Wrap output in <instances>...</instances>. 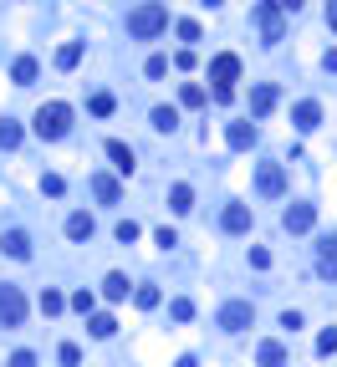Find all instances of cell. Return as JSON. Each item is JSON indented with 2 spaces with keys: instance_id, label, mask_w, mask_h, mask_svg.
Wrapping results in <instances>:
<instances>
[{
  "instance_id": "obj_11",
  "label": "cell",
  "mask_w": 337,
  "mask_h": 367,
  "mask_svg": "<svg viewBox=\"0 0 337 367\" xmlns=\"http://www.w3.org/2000/svg\"><path fill=\"white\" fill-rule=\"evenodd\" d=\"M220 225H225L230 235H245V230H250V209H245V204H225Z\"/></svg>"
},
{
  "instance_id": "obj_3",
  "label": "cell",
  "mask_w": 337,
  "mask_h": 367,
  "mask_svg": "<svg viewBox=\"0 0 337 367\" xmlns=\"http://www.w3.org/2000/svg\"><path fill=\"white\" fill-rule=\"evenodd\" d=\"M256 26H261V36H266V46H276V41L286 36V26H281V6H276V0H261V6H256Z\"/></svg>"
},
{
  "instance_id": "obj_1",
  "label": "cell",
  "mask_w": 337,
  "mask_h": 367,
  "mask_svg": "<svg viewBox=\"0 0 337 367\" xmlns=\"http://www.w3.org/2000/svg\"><path fill=\"white\" fill-rule=\"evenodd\" d=\"M164 26H168V11L159 6V0H143V6H133V11H128V36H138V41L159 36Z\"/></svg>"
},
{
  "instance_id": "obj_42",
  "label": "cell",
  "mask_w": 337,
  "mask_h": 367,
  "mask_svg": "<svg viewBox=\"0 0 337 367\" xmlns=\"http://www.w3.org/2000/svg\"><path fill=\"white\" fill-rule=\"evenodd\" d=\"M174 367H200V362H195V357H179V362H174Z\"/></svg>"
},
{
  "instance_id": "obj_39",
  "label": "cell",
  "mask_w": 337,
  "mask_h": 367,
  "mask_svg": "<svg viewBox=\"0 0 337 367\" xmlns=\"http://www.w3.org/2000/svg\"><path fill=\"white\" fill-rule=\"evenodd\" d=\"M11 367H36V357H31V352H16V357H11Z\"/></svg>"
},
{
  "instance_id": "obj_22",
  "label": "cell",
  "mask_w": 337,
  "mask_h": 367,
  "mask_svg": "<svg viewBox=\"0 0 337 367\" xmlns=\"http://www.w3.org/2000/svg\"><path fill=\"white\" fill-rule=\"evenodd\" d=\"M102 296H108V301H123V296H128V275H108V280H102Z\"/></svg>"
},
{
  "instance_id": "obj_24",
  "label": "cell",
  "mask_w": 337,
  "mask_h": 367,
  "mask_svg": "<svg viewBox=\"0 0 337 367\" xmlns=\"http://www.w3.org/2000/svg\"><path fill=\"white\" fill-rule=\"evenodd\" d=\"M92 306H97V296H92V291H72V311H82V316H97Z\"/></svg>"
},
{
  "instance_id": "obj_41",
  "label": "cell",
  "mask_w": 337,
  "mask_h": 367,
  "mask_svg": "<svg viewBox=\"0 0 337 367\" xmlns=\"http://www.w3.org/2000/svg\"><path fill=\"white\" fill-rule=\"evenodd\" d=\"M327 20H332V26H337V0H327Z\"/></svg>"
},
{
  "instance_id": "obj_17",
  "label": "cell",
  "mask_w": 337,
  "mask_h": 367,
  "mask_svg": "<svg viewBox=\"0 0 337 367\" xmlns=\"http://www.w3.org/2000/svg\"><path fill=\"white\" fill-rule=\"evenodd\" d=\"M36 56H16V67H11V77H16V87H31V82H36Z\"/></svg>"
},
{
  "instance_id": "obj_36",
  "label": "cell",
  "mask_w": 337,
  "mask_h": 367,
  "mask_svg": "<svg viewBox=\"0 0 337 367\" xmlns=\"http://www.w3.org/2000/svg\"><path fill=\"white\" fill-rule=\"evenodd\" d=\"M118 240L133 245V240H138V225H133V220H118Z\"/></svg>"
},
{
  "instance_id": "obj_31",
  "label": "cell",
  "mask_w": 337,
  "mask_h": 367,
  "mask_svg": "<svg viewBox=\"0 0 337 367\" xmlns=\"http://www.w3.org/2000/svg\"><path fill=\"white\" fill-rule=\"evenodd\" d=\"M41 194H51V199H61V194H67V179H61V174H47V179H41Z\"/></svg>"
},
{
  "instance_id": "obj_6",
  "label": "cell",
  "mask_w": 337,
  "mask_h": 367,
  "mask_svg": "<svg viewBox=\"0 0 337 367\" xmlns=\"http://www.w3.org/2000/svg\"><path fill=\"white\" fill-rule=\"evenodd\" d=\"M250 321H256V306H250V301H225L220 306V327L225 332H245Z\"/></svg>"
},
{
  "instance_id": "obj_37",
  "label": "cell",
  "mask_w": 337,
  "mask_h": 367,
  "mask_svg": "<svg viewBox=\"0 0 337 367\" xmlns=\"http://www.w3.org/2000/svg\"><path fill=\"white\" fill-rule=\"evenodd\" d=\"M250 266L266 270V266H271V250H266V245H256V250H250Z\"/></svg>"
},
{
  "instance_id": "obj_29",
  "label": "cell",
  "mask_w": 337,
  "mask_h": 367,
  "mask_svg": "<svg viewBox=\"0 0 337 367\" xmlns=\"http://www.w3.org/2000/svg\"><path fill=\"white\" fill-rule=\"evenodd\" d=\"M133 301H138L143 311H154V306H159V286H138V291H133Z\"/></svg>"
},
{
  "instance_id": "obj_32",
  "label": "cell",
  "mask_w": 337,
  "mask_h": 367,
  "mask_svg": "<svg viewBox=\"0 0 337 367\" xmlns=\"http://www.w3.org/2000/svg\"><path fill=\"white\" fill-rule=\"evenodd\" d=\"M87 107H92L97 118H108V113H113V92H92V102H87Z\"/></svg>"
},
{
  "instance_id": "obj_21",
  "label": "cell",
  "mask_w": 337,
  "mask_h": 367,
  "mask_svg": "<svg viewBox=\"0 0 337 367\" xmlns=\"http://www.w3.org/2000/svg\"><path fill=\"white\" fill-rule=\"evenodd\" d=\"M77 61H82V41H67V46H56V67H61V72H72Z\"/></svg>"
},
{
  "instance_id": "obj_38",
  "label": "cell",
  "mask_w": 337,
  "mask_h": 367,
  "mask_svg": "<svg viewBox=\"0 0 337 367\" xmlns=\"http://www.w3.org/2000/svg\"><path fill=\"white\" fill-rule=\"evenodd\" d=\"M143 72H149V77H164V72H168V56H149V67H143Z\"/></svg>"
},
{
  "instance_id": "obj_7",
  "label": "cell",
  "mask_w": 337,
  "mask_h": 367,
  "mask_svg": "<svg viewBox=\"0 0 337 367\" xmlns=\"http://www.w3.org/2000/svg\"><path fill=\"white\" fill-rule=\"evenodd\" d=\"M256 189L266 194V199H281V194H286V168L281 163H261L256 168Z\"/></svg>"
},
{
  "instance_id": "obj_19",
  "label": "cell",
  "mask_w": 337,
  "mask_h": 367,
  "mask_svg": "<svg viewBox=\"0 0 337 367\" xmlns=\"http://www.w3.org/2000/svg\"><path fill=\"white\" fill-rule=\"evenodd\" d=\"M168 209H174V214H189V209H195V189H189V184H174V189H168Z\"/></svg>"
},
{
  "instance_id": "obj_30",
  "label": "cell",
  "mask_w": 337,
  "mask_h": 367,
  "mask_svg": "<svg viewBox=\"0 0 337 367\" xmlns=\"http://www.w3.org/2000/svg\"><path fill=\"white\" fill-rule=\"evenodd\" d=\"M61 367H82V347H77V342H61Z\"/></svg>"
},
{
  "instance_id": "obj_16",
  "label": "cell",
  "mask_w": 337,
  "mask_h": 367,
  "mask_svg": "<svg viewBox=\"0 0 337 367\" xmlns=\"http://www.w3.org/2000/svg\"><path fill=\"white\" fill-rule=\"evenodd\" d=\"M92 230H97V225H92V214H82V209L67 214V235H72V240H92Z\"/></svg>"
},
{
  "instance_id": "obj_12",
  "label": "cell",
  "mask_w": 337,
  "mask_h": 367,
  "mask_svg": "<svg viewBox=\"0 0 337 367\" xmlns=\"http://www.w3.org/2000/svg\"><path fill=\"white\" fill-rule=\"evenodd\" d=\"M291 123H297L302 133H312V127L322 123V107H317V102H297V107H291Z\"/></svg>"
},
{
  "instance_id": "obj_4",
  "label": "cell",
  "mask_w": 337,
  "mask_h": 367,
  "mask_svg": "<svg viewBox=\"0 0 337 367\" xmlns=\"http://www.w3.org/2000/svg\"><path fill=\"white\" fill-rule=\"evenodd\" d=\"M26 321V296L20 286H0V327H20Z\"/></svg>"
},
{
  "instance_id": "obj_43",
  "label": "cell",
  "mask_w": 337,
  "mask_h": 367,
  "mask_svg": "<svg viewBox=\"0 0 337 367\" xmlns=\"http://www.w3.org/2000/svg\"><path fill=\"white\" fill-rule=\"evenodd\" d=\"M276 6H286V11H297V6H302V0H276Z\"/></svg>"
},
{
  "instance_id": "obj_18",
  "label": "cell",
  "mask_w": 337,
  "mask_h": 367,
  "mask_svg": "<svg viewBox=\"0 0 337 367\" xmlns=\"http://www.w3.org/2000/svg\"><path fill=\"white\" fill-rule=\"evenodd\" d=\"M108 158H113V168H123V174H133V148H128V143L108 138Z\"/></svg>"
},
{
  "instance_id": "obj_27",
  "label": "cell",
  "mask_w": 337,
  "mask_h": 367,
  "mask_svg": "<svg viewBox=\"0 0 337 367\" xmlns=\"http://www.w3.org/2000/svg\"><path fill=\"white\" fill-rule=\"evenodd\" d=\"M61 306H67V296H61V291H41V311H47V316H56Z\"/></svg>"
},
{
  "instance_id": "obj_25",
  "label": "cell",
  "mask_w": 337,
  "mask_h": 367,
  "mask_svg": "<svg viewBox=\"0 0 337 367\" xmlns=\"http://www.w3.org/2000/svg\"><path fill=\"white\" fill-rule=\"evenodd\" d=\"M16 143H20V123L0 118V148H16Z\"/></svg>"
},
{
  "instance_id": "obj_15",
  "label": "cell",
  "mask_w": 337,
  "mask_h": 367,
  "mask_svg": "<svg viewBox=\"0 0 337 367\" xmlns=\"http://www.w3.org/2000/svg\"><path fill=\"white\" fill-rule=\"evenodd\" d=\"M256 362H261V367H286V347H281V342H261V347H256Z\"/></svg>"
},
{
  "instance_id": "obj_5",
  "label": "cell",
  "mask_w": 337,
  "mask_h": 367,
  "mask_svg": "<svg viewBox=\"0 0 337 367\" xmlns=\"http://www.w3.org/2000/svg\"><path fill=\"white\" fill-rule=\"evenodd\" d=\"M240 77V56L235 51H220L215 61H209V82H215V92H230V82Z\"/></svg>"
},
{
  "instance_id": "obj_33",
  "label": "cell",
  "mask_w": 337,
  "mask_h": 367,
  "mask_svg": "<svg viewBox=\"0 0 337 367\" xmlns=\"http://www.w3.org/2000/svg\"><path fill=\"white\" fill-rule=\"evenodd\" d=\"M168 316H174V321H189V316H195V301H189V296H179L174 306H168Z\"/></svg>"
},
{
  "instance_id": "obj_10",
  "label": "cell",
  "mask_w": 337,
  "mask_h": 367,
  "mask_svg": "<svg viewBox=\"0 0 337 367\" xmlns=\"http://www.w3.org/2000/svg\"><path fill=\"white\" fill-rule=\"evenodd\" d=\"M317 270L337 275V235H322V240H317Z\"/></svg>"
},
{
  "instance_id": "obj_9",
  "label": "cell",
  "mask_w": 337,
  "mask_h": 367,
  "mask_svg": "<svg viewBox=\"0 0 337 367\" xmlns=\"http://www.w3.org/2000/svg\"><path fill=\"white\" fill-rule=\"evenodd\" d=\"M0 250H6L11 261H31V235L26 230H6L0 235Z\"/></svg>"
},
{
  "instance_id": "obj_8",
  "label": "cell",
  "mask_w": 337,
  "mask_h": 367,
  "mask_svg": "<svg viewBox=\"0 0 337 367\" xmlns=\"http://www.w3.org/2000/svg\"><path fill=\"white\" fill-rule=\"evenodd\" d=\"M281 225H286L291 235H307L312 225H317V209H312V204H291V209L281 214Z\"/></svg>"
},
{
  "instance_id": "obj_13",
  "label": "cell",
  "mask_w": 337,
  "mask_h": 367,
  "mask_svg": "<svg viewBox=\"0 0 337 367\" xmlns=\"http://www.w3.org/2000/svg\"><path fill=\"white\" fill-rule=\"evenodd\" d=\"M225 143L230 148H250V143H256V123H230L225 127Z\"/></svg>"
},
{
  "instance_id": "obj_34",
  "label": "cell",
  "mask_w": 337,
  "mask_h": 367,
  "mask_svg": "<svg viewBox=\"0 0 337 367\" xmlns=\"http://www.w3.org/2000/svg\"><path fill=\"white\" fill-rule=\"evenodd\" d=\"M317 352H322V357H332V352H337V327H327V332L317 337Z\"/></svg>"
},
{
  "instance_id": "obj_23",
  "label": "cell",
  "mask_w": 337,
  "mask_h": 367,
  "mask_svg": "<svg viewBox=\"0 0 337 367\" xmlns=\"http://www.w3.org/2000/svg\"><path fill=\"white\" fill-rule=\"evenodd\" d=\"M154 127H159V133H174V127H179V113H174V107H154Z\"/></svg>"
},
{
  "instance_id": "obj_44",
  "label": "cell",
  "mask_w": 337,
  "mask_h": 367,
  "mask_svg": "<svg viewBox=\"0 0 337 367\" xmlns=\"http://www.w3.org/2000/svg\"><path fill=\"white\" fill-rule=\"evenodd\" d=\"M204 6H220V0H204Z\"/></svg>"
},
{
  "instance_id": "obj_14",
  "label": "cell",
  "mask_w": 337,
  "mask_h": 367,
  "mask_svg": "<svg viewBox=\"0 0 337 367\" xmlns=\"http://www.w3.org/2000/svg\"><path fill=\"white\" fill-rule=\"evenodd\" d=\"M271 107H276V87H271V82H261V87L250 92V113H256V118H266Z\"/></svg>"
},
{
  "instance_id": "obj_26",
  "label": "cell",
  "mask_w": 337,
  "mask_h": 367,
  "mask_svg": "<svg viewBox=\"0 0 337 367\" xmlns=\"http://www.w3.org/2000/svg\"><path fill=\"white\" fill-rule=\"evenodd\" d=\"M179 102H184V107H200V102H204V87H200V82H184V87H179Z\"/></svg>"
},
{
  "instance_id": "obj_28",
  "label": "cell",
  "mask_w": 337,
  "mask_h": 367,
  "mask_svg": "<svg viewBox=\"0 0 337 367\" xmlns=\"http://www.w3.org/2000/svg\"><path fill=\"white\" fill-rule=\"evenodd\" d=\"M87 327H92V337H113L118 321H113V316H87Z\"/></svg>"
},
{
  "instance_id": "obj_35",
  "label": "cell",
  "mask_w": 337,
  "mask_h": 367,
  "mask_svg": "<svg viewBox=\"0 0 337 367\" xmlns=\"http://www.w3.org/2000/svg\"><path fill=\"white\" fill-rule=\"evenodd\" d=\"M174 31H179V41H200V36H204V31H200V20H179Z\"/></svg>"
},
{
  "instance_id": "obj_2",
  "label": "cell",
  "mask_w": 337,
  "mask_h": 367,
  "mask_svg": "<svg viewBox=\"0 0 337 367\" xmlns=\"http://www.w3.org/2000/svg\"><path fill=\"white\" fill-rule=\"evenodd\" d=\"M67 127H72V107L67 102H47V107H36V133L41 138H67Z\"/></svg>"
},
{
  "instance_id": "obj_40",
  "label": "cell",
  "mask_w": 337,
  "mask_h": 367,
  "mask_svg": "<svg viewBox=\"0 0 337 367\" xmlns=\"http://www.w3.org/2000/svg\"><path fill=\"white\" fill-rule=\"evenodd\" d=\"M322 67H327V72H337V46H332V51L322 56Z\"/></svg>"
},
{
  "instance_id": "obj_20",
  "label": "cell",
  "mask_w": 337,
  "mask_h": 367,
  "mask_svg": "<svg viewBox=\"0 0 337 367\" xmlns=\"http://www.w3.org/2000/svg\"><path fill=\"white\" fill-rule=\"evenodd\" d=\"M92 194L102 204H118V179L113 174H92Z\"/></svg>"
}]
</instances>
